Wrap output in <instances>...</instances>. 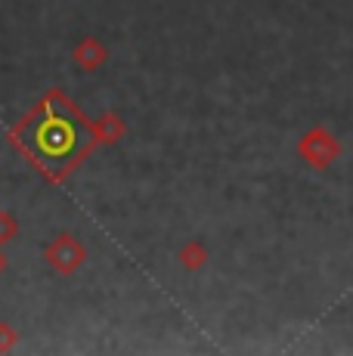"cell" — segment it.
I'll use <instances>...</instances> for the list:
<instances>
[{
	"label": "cell",
	"mask_w": 353,
	"mask_h": 356,
	"mask_svg": "<svg viewBox=\"0 0 353 356\" xmlns=\"http://www.w3.org/2000/svg\"><path fill=\"white\" fill-rule=\"evenodd\" d=\"M84 260H87L84 245H81V238H74L72 232H63V236H56L47 245V264L56 273H63V276H72Z\"/></svg>",
	"instance_id": "1"
},
{
	"label": "cell",
	"mask_w": 353,
	"mask_h": 356,
	"mask_svg": "<svg viewBox=\"0 0 353 356\" xmlns=\"http://www.w3.org/2000/svg\"><path fill=\"white\" fill-rule=\"evenodd\" d=\"M297 152H301V159H307V164H313V168H329V164L338 159L341 149H338V140L329 130L316 127L297 143Z\"/></svg>",
	"instance_id": "2"
},
{
	"label": "cell",
	"mask_w": 353,
	"mask_h": 356,
	"mask_svg": "<svg viewBox=\"0 0 353 356\" xmlns=\"http://www.w3.org/2000/svg\"><path fill=\"white\" fill-rule=\"evenodd\" d=\"M74 65H81L84 72H93V68H99L106 63V47L99 44L97 38H84V40H78V47H74Z\"/></svg>",
	"instance_id": "3"
},
{
	"label": "cell",
	"mask_w": 353,
	"mask_h": 356,
	"mask_svg": "<svg viewBox=\"0 0 353 356\" xmlns=\"http://www.w3.org/2000/svg\"><path fill=\"white\" fill-rule=\"evenodd\" d=\"M180 260H183V266H186V270H195V266L205 264V248H202L199 242H189L186 248L180 251Z\"/></svg>",
	"instance_id": "4"
},
{
	"label": "cell",
	"mask_w": 353,
	"mask_h": 356,
	"mask_svg": "<svg viewBox=\"0 0 353 356\" xmlns=\"http://www.w3.org/2000/svg\"><path fill=\"white\" fill-rule=\"evenodd\" d=\"M16 232H19L16 217H13L10 211H0V242H10V238H16Z\"/></svg>",
	"instance_id": "5"
},
{
	"label": "cell",
	"mask_w": 353,
	"mask_h": 356,
	"mask_svg": "<svg viewBox=\"0 0 353 356\" xmlns=\"http://www.w3.org/2000/svg\"><path fill=\"white\" fill-rule=\"evenodd\" d=\"M16 341H19V334L13 332V325L0 323V353H3V350H13V347H16Z\"/></svg>",
	"instance_id": "6"
},
{
	"label": "cell",
	"mask_w": 353,
	"mask_h": 356,
	"mask_svg": "<svg viewBox=\"0 0 353 356\" xmlns=\"http://www.w3.org/2000/svg\"><path fill=\"white\" fill-rule=\"evenodd\" d=\"M3 270H6V254L0 251V273H3Z\"/></svg>",
	"instance_id": "7"
}]
</instances>
